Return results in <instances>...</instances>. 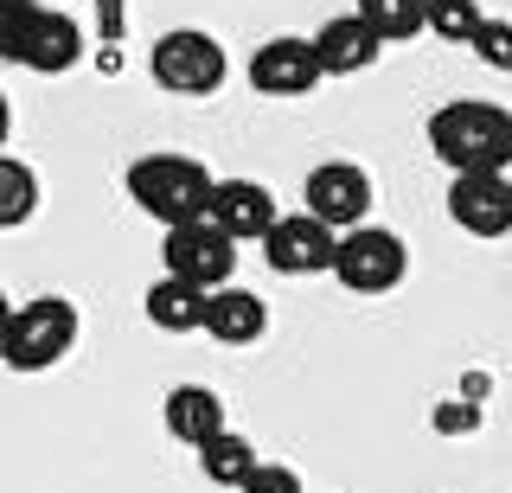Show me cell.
Masks as SVG:
<instances>
[{
    "label": "cell",
    "mask_w": 512,
    "mask_h": 493,
    "mask_svg": "<svg viewBox=\"0 0 512 493\" xmlns=\"http://www.w3.org/2000/svg\"><path fill=\"white\" fill-rule=\"evenodd\" d=\"M141 308H148V321H154L160 333H199V327H205V308H212V289L180 282V276H160V282H148Z\"/></svg>",
    "instance_id": "obj_16"
},
{
    "label": "cell",
    "mask_w": 512,
    "mask_h": 493,
    "mask_svg": "<svg viewBox=\"0 0 512 493\" xmlns=\"http://www.w3.org/2000/svg\"><path fill=\"white\" fill-rule=\"evenodd\" d=\"M39 13H45L39 0H0V58H13V65H20L32 26H39Z\"/></svg>",
    "instance_id": "obj_21"
},
{
    "label": "cell",
    "mask_w": 512,
    "mask_h": 493,
    "mask_svg": "<svg viewBox=\"0 0 512 493\" xmlns=\"http://www.w3.org/2000/svg\"><path fill=\"white\" fill-rule=\"evenodd\" d=\"M359 20L384 45H404L416 33H429V0H359Z\"/></svg>",
    "instance_id": "obj_18"
},
{
    "label": "cell",
    "mask_w": 512,
    "mask_h": 493,
    "mask_svg": "<svg viewBox=\"0 0 512 493\" xmlns=\"http://www.w3.org/2000/svg\"><path fill=\"white\" fill-rule=\"evenodd\" d=\"M404 276H410V250H404V237H397V231H384V225L340 231L333 282H340L346 295H391Z\"/></svg>",
    "instance_id": "obj_5"
},
{
    "label": "cell",
    "mask_w": 512,
    "mask_h": 493,
    "mask_svg": "<svg viewBox=\"0 0 512 493\" xmlns=\"http://www.w3.org/2000/svg\"><path fill=\"white\" fill-rule=\"evenodd\" d=\"M7 321H13V301L0 295V340H7Z\"/></svg>",
    "instance_id": "obj_25"
},
{
    "label": "cell",
    "mask_w": 512,
    "mask_h": 493,
    "mask_svg": "<svg viewBox=\"0 0 512 493\" xmlns=\"http://www.w3.org/2000/svg\"><path fill=\"white\" fill-rule=\"evenodd\" d=\"M263 263L276 276H333V257H340V231L320 225L314 212H282L276 231L263 237Z\"/></svg>",
    "instance_id": "obj_7"
},
{
    "label": "cell",
    "mask_w": 512,
    "mask_h": 493,
    "mask_svg": "<svg viewBox=\"0 0 512 493\" xmlns=\"http://www.w3.org/2000/svg\"><path fill=\"white\" fill-rule=\"evenodd\" d=\"M314 52H320V71L327 77H359V71L378 65L384 39L359 20V7H352V13H333V20L314 33Z\"/></svg>",
    "instance_id": "obj_12"
},
{
    "label": "cell",
    "mask_w": 512,
    "mask_h": 493,
    "mask_svg": "<svg viewBox=\"0 0 512 493\" xmlns=\"http://www.w3.org/2000/svg\"><path fill=\"white\" fill-rule=\"evenodd\" d=\"M205 333H212L218 346H250L269 333V308L256 289H212V308H205Z\"/></svg>",
    "instance_id": "obj_15"
},
{
    "label": "cell",
    "mask_w": 512,
    "mask_h": 493,
    "mask_svg": "<svg viewBox=\"0 0 512 493\" xmlns=\"http://www.w3.org/2000/svg\"><path fill=\"white\" fill-rule=\"evenodd\" d=\"M32 212H39V173L0 154V231H20Z\"/></svg>",
    "instance_id": "obj_19"
},
{
    "label": "cell",
    "mask_w": 512,
    "mask_h": 493,
    "mask_svg": "<svg viewBox=\"0 0 512 493\" xmlns=\"http://www.w3.org/2000/svg\"><path fill=\"white\" fill-rule=\"evenodd\" d=\"M256 468H263V461H256V442H244L237 429H224V436H212V442L199 449V474H205L212 487L244 493V481H250Z\"/></svg>",
    "instance_id": "obj_17"
},
{
    "label": "cell",
    "mask_w": 512,
    "mask_h": 493,
    "mask_svg": "<svg viewBox=\"0 0 512 493\" xmlns=\"http://www.w3.org/2000/svg\"><path fill=\"white\" fill-rule=\"evenodd\" d=\"M160 417H167V436L186 442V449H205L212 436H224V397L212 385H173L167 404H160Z\"/></svg>",
    "instance_id": "obj_13"
},
{
    "label": "cell",
    "mask_w": 512,
    "mask_h": 493,
    "mask_svg": "<svg viewBox=\"0 0 512 493\" xmlns=\"http://www.w3.org/2000/svg\"><path fill=\"white\" fill-rule=\"evenodd\" d=\"M244 493H308V487H301L295 468H282V461H263V468L244 481Z\"/></svg>",
    "instance_id": "obj_23"
},
{
    "label": "cell",
    "mask_w": 512,
    "mask_h": 493,
    "mask_svg": "<svg viewBox=\"0 0 512 493\" xmlns=\"http://www.w3.org/2000/svg\"><path fill=\"white\" fill-rule=\"evenodd\" d=\"M474 58L487 71H512V20H487L474 33Z\"/></svg>",
    "instance_id": "obj_22"
},
{
    "label": "cell",
    "mask_w": 512,
    "mask_h": 493,
    "mask_svg": "<svg viewBox=\"0 0 512 493\" xmlns=\"http://www.w3.org/2000/svg\"><path fill=\"white\" fill-rule=\"evenodd\" d=\"M487 26L480 0H429V33L448 45H474V33Z\"/></svg>",
    "instance_id": "obj_20"
},
{
    "label": "cell",
    "mask_w": 512,
    "mask_h": 493,
    "mask_svg": "<svg viewBox=\"0 0 512 493\" xmlns=\"http://www.w3.org/2000/svg\"><path fill=\"white\" fill-rule=\"evenodd\" d=\"M77 58H84V26H77L71 13L45 7L39 26H32V39H26V58H20V65L39 71V77H64Z\"/></svg>",
    "instance_id": "obj_14"
},
{
    "label": "cell",
    "mask_w": 512,
    "mask_h": 493,
    "mask_svg": "<svg viewBox=\"0 0 512 493\" xmlns=\"http://www.w3.org/2000/svg\"><path fill=\"white\" fill-rule=\"evenodd\" d=\"M71 346H77V308L64 295H39V301L13 308L7 340H0V365H13V372H52Z\"/></svg>",
    "instance_id": "obj_3"
},
{
    "label": "cell",
    "mask_w": 512,
    "mask_h": 493,
    "mask_svg": "<svg viewBox=\"0 0 512 493\" xmlns=\"http://www.w3.org/2000/svg\"><path fill=\"white\" fill-rule=\"evenodd\" d=\"M301 212H314L320 225L333 231H359L365 212H372V173H365L359 161H320L308 173V186H301Z\"/></svg>",
    "instance_id": "obj_8"
},
{
    "label": "cell",
    "mask_w": 512,
    "mask_h": 493,
    "mask_svg": "<svg viewBox=\"0 0 512 493\" xmlns=\"http://www.w3.org/2000/svg\"><path fill=\"white\" fill-rule=\"evenodd\" d=\"M448 218L468 237H506L512 231V180L506 173H455L448 180Z\"/></svg>",
    "instance_id": "obj_10"
},
{
    "label": "cell",
    "mask_w": 512,
    "mask_h": 493,
    "mask_svg": "<svg viewBox=\"0 0 512 493\" xmlns=\"http://www.w3.org/2000/svg\"><path fill=\"white\" fill-rule=\"evenodd\" d=\"M212 193H218V180L199 161H186V154H141V161L128 167V199L148 218H160L167 231L205 218L212 212Z\"/></svg>",
    "instance_id": "obj_2"
},
{
    "label": "cell",
    "mask_w": 512,
    "mask_h": 493,
    "mask_svg": "<svg viewBox=\"0 0 512 493\" xmlns=\"http://www.w3.org/2000/svg\"><path fill=\"white\" fill-rule=\"evenodd\" d=\"M320 52H314V39H269V45H256L250 52V90L256 97H314L320 90Z\"/></svg>",
    "instance_id": "obj_9"
},
{
    "label": "cell",
    "mask_w": 512,
    "mask_h": 493,
    "mask_svg": "<svg viewBox=\"0 0 512 493\" xmlns=\"http://www.w3.org/2000/svg\"><path fill=\"white\" fill-rule=\"evenodd\" d=\"M160 263H167V276L199 282V289H231V276H237V237L205 212V218H192V225H173L167 231Z\"/></svg>",
    "instance_id": "obj_6"
},
{
    "label": "cell",
    "mask_w": 512,
    "mask_h": 493,
    "mask_svg": "<svg viewBox=\"0 0 512 493\" xmlns=\"http://www.w3.org/2000/svg\"><path fill=\"white\" fill-rule=\"evenodd\" d=\"M429 148L448 173H506L512 167V116L500 103L455 97L429 116Z\"/></svg>",
    "instance_id": "obj_1"
},
{
    "label": "cell",
    "mask_w": 512,
    "mask_h": 493,
    "mask_svg": "<svg viewBox=\"0 0 512 493\" xmlns=\"http://www.w3.org/2000/svg\"><path fill=\"white\" fill-rule=\"evenodd\" d=\"M148 71H154L160 90H173V97H218L224 77H231V58H224V45L212 33L173 26V33H160L148 45Z\"/></svg>",
    "instance_id": "obj_4"
},
{
    "label": "cell",
    "mask_w": 512,
    "mask_h": 493,
    "mask_svg": "<svg viewBox=\"0 0 512 493\" xmlns=\"http://www.w3.org/2000/svg\"><path fill=\"white\" fill-rule=\"evenodd\" d=\"M7 135H13V109H7V97H0V154H7Z\"/></svg>",
    "instance_id": "obj_24"
},
{
    "label": "cell",
    "mask_w": 512,
    "mask_h": 493,
    "mask_svg": "<svg viewBox=\"0 0 512 493\" xmlns=\"http://www.w3.org/2000/svg\"><path fill=\"white\" fill-rule=\"evenodd\" d=\"M212 218L237 237V244H263V237L276 231L282 205H276V193H269L263 180H218V193H212Z\"/></svg>",
    "instance_id": "obj_11"
}]
</instances>
